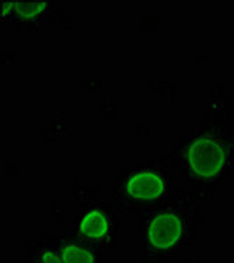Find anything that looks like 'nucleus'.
<instances>
[{
  "label": "nucleus",
  "instance_id": "6",
  "mask_svg": "<svg viewBox=\"0 0 234 263\" xmlns=\"http://www.w3.org/2000/svg\"><path fill=\"white\" fill-rule=\"evenodd\" d=\"M45 2H15L13 3V9L17 14L23 18H34L45 10Z\"/></svg>",
  "mask_w": 234,
  "mask_h": 263
},
{
  "label": "nucleus",
  "instance_id": "5",
  "mask_svg": "<svg viewBox=\"0 0 234 263\" xmlns=\"http://www.w3.org/2000/svg\"><path fill=\"white\" fill-rule=\"evenodd\" d=\"M62 259L65 263H94L92 253L75 243H69L62 248Z\"/></svg>",
  "mask_w": 234,
  "mask_h": 263
},
{
  "label": "nucleus",
  "instance_id": "4",
  "mask_svg": "<svg viewBox=\"0 0 234 263\" xmlns=\"http://www.w3.org/2000/svg\"><path fill=\"white\" fill-rule=\"evenodd\" d=\"M82 233L93 239H101L108 234V220L101 210H90L80 223Z\"/></svg>",
  "mask_w": 234,
  "mask_h": 263
},
{
  "label": "nucleus",
  "instance_id": "7",
  "mask_svg": "<svg viewBox=\"0 0 234 263\" xmlns=\"http://www.w3.org/2000/svg\"><path fill=\"white\" fill-rule=\"evenodd\" d=\"M41 263H65V262H63V259H62L59 255H56L55 252H52V251H44L41 255Z\"/></svg>",
  "mask_w": 234,
  "mask_h": 263
},
{
  "label": "nucleus",
  "instance_id": "3",
  "mask_svg": "<svg viewBox=\"0 0 234 263\" xmlns=\"http://www.w3.org/2000/svg\"><path fill=\"white\" fill-rule=\"evenodd\" d=\"M127 191L131 196L139 200H153L163 193L164 183L157 174L140 171L129 178Z\"/></svg>",
  "mask_w": 234,
  "mask_h": 263
},
{
  "label": "nucleus",
  "instance_id": "1",
  "mask_svg": "<svg viewBox=\"0 0 234 263\" xmlns=\"http://www.w3.org/2000/svg\"><path fill=\"white\" fill-rule=\"evenodd\" d=\"M187 160L191 170L199 178H210L223 168L226 152L223 146L213 139L199 137L189 144Z\"/></svg>",
  "mask_w": 234,
  "mask_h": 263
},
{
  "label": "nucleus",
  "instance_id": "2",
  "mask_svg": "<svg viewBox=\"0 0 234 263\" xmlns=\"http://www.w3.org/2000/svg\"><path fill=\"white\" fill-rule=\"evenodd\" d=\"M184 233L181 218L173 213H160L148 228L149 242L157 249H170L178 242Z\"/></svg>",
  "mask_w": 234,
  "mask_h": 263
}]
</instances>
